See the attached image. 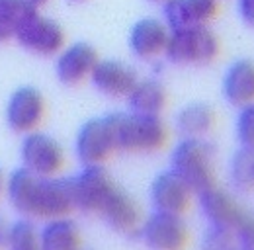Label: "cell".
Segmentation results:
<instances>
[{"label": "cell", "mask_w": 254, "mask_h": 250, "mask_svg": "<svg viewBox=\"0 0 254 250\" xmlns=\"http://www.w3.org/2000/svg\"><path fill=\"white\" fill-rule=\"evenodd\" d=\"M33 14L37 6L30 0H0V41L14 37Z\"/></svg>", "instance_id": "22"}, {"label": "cell", "mask_w": 254, "mask_h": 250, "mask_svg": "<svg viewBox=\"0 0 254 250\" xmlns=\"http://www.w3.org/2000/svg\"><path fill=\"white\" fill-rule=\"evenodd\" d=\"M114 180L102 164L84 166V170L72 178L74 209L82 213H98L108 195L114 191Z\"/></svg>", "instance_id": "7"}, {"label": "cell", "mask_w": 254, "mask_h": 250, "mask_svg": "<svg viewBox=\"0 0 254 250\" xmlns=\"http://www.w3.org/2000/svg\"><path fill=\"white\" fill-rule=\"evenodd\" d=\"M149 2H162V0H149Z\"/></svg>", "instance_id": "32"}, {"label": "cell", "mask_w": 254, "mask_h": 250, "mask_svg": "<svg viewBox=\"0 0 254 250\" xmlns=\"http://www.w3.org/2000/svg\"><path fill=\"white\" fill-rule=\"evenodd\" d=\"M235 131H237V141L241 143V147L254 149V102L239 108Z\"/></svg>", "instance_id": "26"}, {"label": "cell", "mask_w": 254, "mask_h": 250, "mask_svg": "<svg viewBox=\"0 0 254 250\" xmlns=\"http://www.w3.org/2000/svg\"><path fill=\"white\" fill-rule=\"evenodd\" d=\"M233 229L209 227L201 239V250H237Z\"/></svg>", "instance_id": "25"}, {"label": "cell", "mask_w": 254, "mask_h": 250, "mask_svg": "<svg viewBox=\"0 0 254 250\" xmlns=\"http://www.w3.org/2000/svg\"><path fill=\"white\" fill-rule=\"evenodd\" d=\"M2 188H4V178H2V170H0V191H2Z\"/></svg>", "instance_id": "31"}, {"label": "cell", "mask_w": 254, "mask_h": 250, "mask_svg": "<svg viewBox=\"0 0 254 250\" xmlns=\"http://www.w3.org/2000/svg\"><path fill=\"white\" fill-rule=\"evenodd\" d=\"M45 112L43 96L33 86H22L10 96L6 106V122L18 133L33 131Z\"/></svg>", "instance_id": "13"}, {"label": "cell", "mask_w": 254, "mask_h": 250, "mask_svg": "<svg viewBox=\"0 0 254 250\" xmlns=\"http://www.w3.org/2000/svg\"><path fill=\"white\" fill-rule=\"evenodd\" d=\"M24 168L39 176H55L64 164L63 147L45 133H28L22 141Z\"/></svg>", "instance_id": "8"}, {"label": "cell", "mask_w": 254, "mask_h": 250, "mask_svg": "<svg viewBox=\"0 0 254 250\" xmlns=\"http://www.w3.org/2000/svg\"><path fill=\"white\" fill-rule=\"evenodd\" d=\"M199 211L209 227H221V229H233L245 209L235 201L231 193H227L221 188L213 186L197 193Z\"/></svg>", "instance_id": "17"}, {"label": "cell", "mask_w": 254, "mask_h": 250, "mask_svg": "<svg viewBox=\"0 0 254 250\" xmlns=\"http://www.w3.org/2000/svg\"><path fill=\"white\" fill-rule=\"evenodd\" d=\"M141 239L149 250H186L190 229L182 215L153 211L141 225Z\"/></svg>", "instance_id": "5"}, {"label": "cell", "mask_w": 254, "mask_h": 250, "mask_svg": "<svg viewBox=\"0 0 254 250\" xmlns=\"http://www.w3.org/2000/svg\"><path fill=\"white\" fill-rule=\"evenodd\" d=\"M237 250H241V249H237Z\"/></svg>", "instance_id": "34"}, {"label": "cell", "mask_w": 254, "mask_h": 250, "mask_svg": "<svg viewBox=\"0 0 254 250\" xmlns=\"http://www.w3.org/2000/svg\"><path fill=\"white\" fill-rule=\"evenodd\" d=\"M90 80L96 90L108 98H127V94L137 84L139 76L137 70L127 62L116 59H98L90 72Z\"/></svg>", "instance_id": "12"}, {"label": "cell", "mask_w": 254, "mask_h": 250, "mask_svg": "<svg viewBox=\"0 0 254 250\" xmlns=\"http://www.w3.org/2000/svg\"><path fill=\"white\" fill-rule=\"evenodd\" d=\"M193 191L191 188L172 170H166L153 180L151 186V203L155 211L184 215L191 205Z\"/></svg>", "instance_id": "11"}, {"label": "cell", "mask_w": 254, "mask_h": 250, "mask_svg": "<svg viewBox=\"0 0 254 250\" xmlns=\"http://www.w3.org/2000/svg\"><path fill=\"white\" fill-rule=\"evenodd\" d=\"M8 250H39L35 227L28 219H20L10 227Z\"/></svg>", "instance_id": "24"}, {"label": "cell", "mask_w": 254, "mask_h": 250, "mask_svg": "<svg viewBox=\"0 0 254 250\" xmlns=\"http://www.w3.org/2000/svg\"><path fill=\"white\" fill-rule=\"evenodd\" d=\"M98 215L104 219V223L110 229H114L118 233L131 235L141 227V209H139L137 201L118 186L108 195V199L100 207Z\"/></svg>", "instance_id": "16"}, {"label": "cell", "mask_w": 254, "mask_h": 250, "mask_svg": "<svg viewBox=\"0 0 254 250\" xmlns=\"http://www.w3.org/2000/svg\"><path fill=\"white\" fill-rule=\"evenodd\" d=\"M37 247L39 250H80V229L66 215L51 219L39 231Z\"/></svg>", "instance_id": "20"}, {"label": "cell", "mask_w": 254, "mask_h": 250, "mask_svg": "<svg viewBox=\"0 0 254 250\" xmlns=\"http://www.w3.org/2000/svg\"><path fill=\"white\" fill-rule=\"evenodd\" d=\"M217 124V112L213 106L203 102H193L182 108L176 116V131L184 139L207 137Z\"/></svg>", "instance_id": "19"}, {"label": "cell", "mask_w": 254, "mask_h": 250, "mask_svg": "<svg viewBox=\"0 0 254 250\" xmlns=\"http://www.w3.org/2000/svg\"><path fill=\"white\" fill-rule=\"evenodd\" d=\"M237 247L241 250H254V213L243 211L237 225L233 227Z\"/></svg>", "instance_id": "27"}, {"label": "cell", "mask_w": 254, "mask_h": 250, "mask_svg": "<svg viewBox=\"0 0 254 250\" xmlns=\"http://www.w3.org/2000/svg\"><path fill=\"white\" fill-rule=\"evenodd\" d=\"M219 12V0H162V18L168 30L207 26Z\"/></svg>", "instance_id": "10"}, {"label": "cell", "mask_w": 254, "mask_h": 250, "mask_svg": "<svg viewBox=\"0 0 254 250\" xmlns=\"http://www.w3.org/2000/svg\"><path fill=\"white\" fill-rule=\"evenodd\" d=\"M96 62H98V53L94 47L90 43L78 41V43L68 45L63 51H59V57L55 62V72L63 84L74 86L90 76Z\"/></svg>", "instance_id": "15"}, {"label": "cell", "mask_w": 254, "mask_h": 250, "mask_svg": "<svg viewBox=\"0 0 254 250\" xmlns=\"http://www.w3.org/2000/svg\"><path fill=\"white\" fill-rule=\"evenodd\" d=\"M30 2H32V4H35V6H41V4H45L47 0H30Z\"/></svg>", "instance_id": "30"}, {"label": "cell", "mask_w": 254, "mask_h": 250, "mask_svg": "<svg viewBox=\"0 0 254 250\" xmlns=\"http://www.w3.org/2000/svg\"><path fill=\"white\" fill-rule=\"evenodd\" d=\"M166 100H168V96H166L164 86L155 78L137 80L133 90L127 94L129 112H135V114L160 116V112L166 108Z\"/></svg>", "instance_id": "21"}, {"label": "cell", "mask_w": 254, "mask_h": 250, "mask_svg": "<svg viewBox=\"0 0 254 250\" xmlns=\"http://www.w3.org/2000/svg\"><path fill=\"white\" fill-rule=\"evenodd\" d=\"M70 2H80V0H70Z\"/></svg>", "instance_id": "33"}, {"label": "cell", "mask_w": 254, "mask_h": 250, "mask_svg": "<svg viewBox=\"0 0 254 250\" xmlns=\"http://www.w3.org/2000/svg\"><path fill=\"white\" fill-rule=\"evenodd\" d=\"M229 180L231 186L241 193L254 191V149L241 147L229 164Z\"/></svg>", "instance_id": "23"}, {"label": "cell", "mask_w": 254, "mask_h": 250, "mask_svg": "<svg viewBox=\"0 0 254 250\" xmlns=\"http://www.w3.org/2000/svg\"><path fill=\"white\" fill-rule=\"evenodd\" d=\"M215 147L205 139H182L170 156V170L176 172L193 193L217 186Z\"/></svg>", "instance_id": "3"}, {"label": "cell", "mask_w": 254, "mask_h": 250, "mask_svg": "<svg viewBox=\"0 0 254 250\" xmlns=\"http://www.w3.org/2000/svg\"><path fill=\"white\" fill-rule=\"evenodd\" d=\"M10 227L8 221L4 217H0V250L8 249V243H10Z\"/></svg>", "instance_id": "29"}, {"label": "cell", "mask_w": 254, "mask_h": 250, "mask_svg": "<svg viewBox=\"0 0 254 250\" xmlns=\"http://www.w3.org/2000/svg\"><path fill=\"white\" fill-rule=\"evenodd\" d=\"M170 30L157 18H143L129 31V49L141 61H153L164 55Z\"/></svg>", "instance_id": "14"}, {"label": "cell", "mask_w": 254, "mask_h": 250, "mask_svg": "<svg viewBox=\"0 0 254 250\" xmlns=\"http://www.w3.org/2000/svg\"><path fill=\"white\" fill-rule=\"evenodd\" d=\"M6 193L14 209L28 217H64L74 209L72 178L39 176L18 168L6 182Z\"/></svg>", "instance_id": "1"}, {"label": "cell", "mask_w": 254, "mask_h": 250, "mask_svg": "<svg viewBox=\"0 0 254 250\" xmlns=\"http://www.w3.org/2000/svg\"><path fill=\"white\" fill-rule=\"evenodd\" d=\"M237 14L243 24L254 30V0H237Z\"/></svg>", "instance_id": "28"}, {"label": "cell", "mask_w": 254, "mask_h": 250, "mask_svg": "<svg viewBox=\"0 0 254 250\" xmlns=\"http://www.w3.org/2000/svg\"><path fill=\"white\" fill-rule=\"evenodd\" d=\"M223 98L235 106L243 108L254 102V61L237 59L229 64L221 80Z\"/></svg>", "instance_id": "18"}, {"label": "cell", "mask_w": 254, "mask_h": 250, "mask_svg": "<svg viewBox=\"0 0 254 250\" xmlns=\"http://www.w3.org/2000/svg\"><path fill=\"white\" fill-rule=\"evenodd\" d=\"M116 151L120 153H157L168 141V129L160 116L153 114H110L108 116Z\"/></svg>", "instance_id": "2"}, {"label": "cell", "mask_w": 254, "mask_h": 250, "mask_svg": "<svg viewBox=\"0 0 254 250\" xmlns=\"http://www.w3.org/2000/svg\"><path fill=\"white\" fill-rule=\"evenodd\" d=\"M76 156L84 166L90 164H104L110 156L116 153V141L112 124L106 118L90 120L80 127L76 135Z\"/></svg>", "instance_id": "6"}, {"label": "cell", "mask_w": 254, "mask_h": 250, "mask_svg": "<svg viewBox=\"0 0 254 250\" xmlns=\"http://www.w3.org/2000/svg\"><path fill=\"white\" fill-rule=\"evenodd\" d=\"M14 37L18 39V43L22 47H26L28 51H33V53H39V55H55L64 45L63 28L55 20L39 16V12L33 14L32 18L16 31Z\"/></svg>", "instance_id": "9"}, {"label": "cell", "mask_w": 254, "mask_h": 250, "mask_svg": "<svg viewBox=\"0 0 254 250\" xmlns=\"http://www.w3.org/2000/svg\"><path fill=\"white\" fill-rule=\"evenodd\" d=\"M219 53L221 43L207 26L172 30L164 49V57L178 66H207Z\"/></svg>", "instance_id": "4"}]
</instances>
